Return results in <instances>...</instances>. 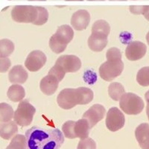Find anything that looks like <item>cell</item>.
<instances>
[{
  "label": "cell",
  "mask_w": 149,
  "mask_h": 149,
  "mask_svg": "<svg viewBox=\"0 0 149 149\" xmlns=\"http://www.w3.org/2000/svg\"><path fill=\"white\" fill-rule=\"evenodd\" d=\"M27 149H60L64 142V134L58 128L34 126L26 132Z\"/></svg>",
  "instance_id": "6da1fadb"
},
{
  "label": "cell",
  "mask_w": 149,
  "mask_h": 149,
  "mask_svg": "<svg viewBox=\"0 0 149 149\" xmlns=\"http://www.w3.org/2000/svg\"><path fill=\"white\" fill-rule=\"evenodd\" d=\"M11 17L19 23H32L42 26L49 19V12L45 8L32 5H17L11 10Z\"/></svg>",
  "instance_id": "7a4b0ae2"
},
{
  "label": "cell",
  "mask_w": 149,
  "mask_h": 149,
  "mask_svg": "<svg viewBox=\"0 0 149 149\" xmlns=\"http://www.w3.org/2000/svg\"><path fill=\"white\" fill-rule=\"evenodd\" d=\"M93 92L87 87L66 88L60 92L57 102L62 109L70 110L76 105L87 104L93 101Z\"/></svg>",
  "instance_id": "3957f363"
},
{
  "label": "cell",
  "mask_w": 149,
  "mask_h": 149,
  "mask_svg": "<svg viewBox=\"0 0 149 149\" xmlns=\"http://www.w3.org/2000/svg\"><path fill=\"white\" fill-rule=\"evenodd\" d=\"M74 37L72 28L68 25H62L57 29L55 34H53L49 40V47L56 54L64 52Z\"/></svg>",
  "instance_id": "277c9868"
},
{
  "label": "cell",
  "mask_w": 149,
  "mask_h": 149,
  "mask_svg": "<svg viewBox=\"0 0 149 149\" xmlns=\"http://www.w3.org/2000/svg\"><path fill=\"white\" fill-rule=\"evenodd\" d=\"M123 70L122 58H107V61L99 67V75L106 81H112L122 74Z\"/></svg>",
  "instance_id": "5b68a950"
},
{
  "label": "cell",
  "mask_w": 149,
  "mask_h": 149,
  "mask_svg": "<svg viewBox=\"0 0 149 149\" xmlns=\"http://www.w3.org/2000/svg\"><path fill=\"white\" fill-rule=\"evenodd\" d=\"M119 106L127 115H137L143 110L145 104L142 98L134 93H125L121 98Z\"/></svg>",
  "instance_id": "8992f818"
},
{
  "label": "cell",
  "mask_w": 149,
  "mask_h": 149,
  "mask_svg": "<svg viewBox=\"0 0 149 149\" xmlns=\"http://www.w3.org/2000/svg\"><path fill=\"white\" fill-rule=\"evenodd\" d=\"M36 113L35 107L27 99L21 101L14 112V122L21 127L30 125Z\"/></svg>",
  "instance_id": "52a82bcc"
},
{
  "label": "cell",
  "mask_w": 149,
  "mask_h": 149,
  "mask_svg": "<svg viewBox=\"0 0 149 149\" xmlns=\"http://www.w3.org/2000/svg\"><path fill=\"white\" fill-rule=\"evenodd\" d=\"M105 123L109 130L116 132L124 127L125 123V118L119 108L115 107H111L107 112Z\"/></svg>",
  "instance_id": "ba28073f"
},
{
  "label": "cell",
  "mask_w": 149,
  "mask_h": 149,
  "mask_svg": "<svg viewBox=\"0 0 149 149\" xmlns=\"http://www.w3.org/2000/svg\"><path fill=\"white\" fill-rule=\"evenodd\" d=\"M55 65L59 66L66 73L75 72L81 67V61L77 56L72 54H65L58 58Z\"/></svg>",
  "instance_id": "9c48e42d"
},
{
  "label": "cell",
  "mask_w": 149,
  "mask_h": 149,
  "mask_svg": "<svg viewBox=\"0 0 149 149\" xmlns=\"http://www.w3.org/2000/svg\"><path fill=\"white\" fill-rule=\"evenodd\" d=\"M47 61L46 54L40 50H34L28 55L25 66L30 72H37L44 66Z\"/></svg>",
  "instance_id": "30bf717a"
},
{
  "label": "cell",
  "mask_w": 149,
  "mask_h": 149,
  "mask_svg": "<svg viewBox=\"0 0 149 149\" xmlns=\"http://www.w3.org/2000/svg\"><path fill=\"white\" fill-rule=\"evenodd\" d=\"M105 113H106V110L104 106L96 104L93 105L91 107H90V109L86 110L84 113L82 118L88 122L90 128H92L98 122H100L104 119Z\"/></svg>",
  "instance_id": "8fae6325"
},
{
  "label": "cell",
  "mask_w": 149,
  "mask_h": 149,
  "mask_svg": "<svg viewBox=\"0 0 149 149\" xmlns=\"http://www.w3.org/2000/svg\"><path fill=\"white\" fill-rule=\"evenodd\" d=\"M147 46L139 41H134L129 43L125 50L126 58L131 61L142 59L146 54Z\"/></svg>",
  "instance_id": "7c38bea8"
},
{
  "label": "cell",
  "mask_w": 149,
  "mask_h": 149,
  "mask_svg": "<svg viewBox=\"0 0 149 149\" xmlns=\"http://www.w3.org/2000/svg\"><path fill=\"white\" fill-rule=\"evenodd\" d=\"M109 34L101 31H92L88 38V46L92 51L98 52H102L107 45V37Z\"/></svg>",
  "instance_id": "4fadbf2b"
},
{
  "label": "cell",
  "mask_w": 149,
  "mask_h": 149,
  "mask_svg": "<svg viewBox=\"0 0 149 149\" xmlns=\"http://www.w3.org/2000/svg\"><path fill=\"white\" fill-rule=\"evenodd\" d=\"M90 22V14L86 10H78L74 12L71 18L72 26L77 31L85 30Z\"/></svg>",
  "instance_id": "5bb4252c"
},
{
  "label": "cell",
  "mask_w": 149,
  "mask_h": 149,
  "mask_svg": "<svg viewBox=\"0 0 149 149\" xmlns=\"http://www.w3.org/2000/svg\"><path fill=\"white\" fill-rule=\"evenodd\" d=\"M60 82V80L54 74L49 72V74L40 81V88L45 95H52L58 90Z\"/></svg>",
  "instance_id": "9a60e30c"
},
{
  "label": "cell",
  "mask_w": 149,
  "mask_h": 149,
  "mask_svg": "<svg viewBox=\"0 0 149 149\" xmlns=\"http://www.w3.org/2000/svg\"><path fill=\"white\" fill-rule=\"evenodd\" d=\"M135 136L142 149H149V124L142 123L135 130Z\"/></svg>",
  "instance_id": "2e32d148"
},
{
  "label": "cell",
  "mask_w": 149,
  "mask_h": 149,
  "mask_svg": "<svg viewBox=\"0 0 149 149\" xmlns=\"http://www.w3.org/2000/svg\"><path fill=\"white\" fill-rule=\"evenodd\" d=\"M28 72L21 65H17L12 67L8 73V79L10 83L24 84L28 79Z\"/></svg>",
  "instance_id": "e0dca14e"
},
{
  "label": "cell",
  "mask_w": 149,
  "mask_h": 149,
  "mask_svg": "<svg viewBox=\"0 0 149 149\" xmlns=\"http://www.w3.org/2000/svg\"><path fill=\"white\" fill-rule=\"evenodd\" d=\"M17 132L18 127L15 122L10 121L8 122H2L0 125V136L5 140L11 139Z\"/></svg>",
  "instance_id": "ac0fdd59"
},
{
  "label": "cell",
  "mask_w": 149,
  "mask_h": 149,
  "mask_svg": "<svg viewBox=\"0 0 149 149\" xmlns=\"http://www.w3.org/2000/svg\"><path fill=\"white\" fill-rule=\"evenodd\" d=\"M90 129L88 122L83 118L74 122V134L76 138H80L81 139L88 138Z\"/></svg>",
  "instance_id": "d6986e66"
},
{
  "label": "cell",
  "mask_w": 149,
  "mask_h": 149,
  "mask_svg": "<svg viewBox=\"0 0 149 149\" xmlns=\"http://www.w3.org/2000/svg\"><path fill=\"white\" fill-rule=\"evenodd\" d=\"M7 95L8 98L12 102H21L23 100V98L26 96V91L22 86L16 84L9 87Z\"/></svg>",
  "instance_id": "ffe728a7"
},
{
  "label": "cell",
  "mask_w": 149,
  "mask_h": 149,
  "mask_svg": "<svg viewBox=\"0 0 149 149\" xmlns=\"http://www.w3.org/2000/svg\"><path fill=\"white\" fill-rule=\"evenodd\" d=\"M108 93L110 98L114 101H120L122 95L125 93L124 86L118 82H113L109 85Z\"/></svg>",
  "instance_id": "44dd1931"
},
{
  "label": "cell",
  "mask_w": 149,
  "mask_h": 149,
  "mask_svg": "<svg viewBox=\"0 0 149 149\" xmlns=\"http://www.w3.org/2000/svg\"><path fill=\"white\" fill-rule=\"evenodd\" d=\"M14 116V110L10 105L6 103L0 104V122L1 123L10 122Z\"/></svg>",
  "instance_id": "7402d4cb"
},
{
  "label": "cell",
  "mask_w": 149,
  "mask_h": 149,
  "mask_svg": "<svg viewBox=\"0 0 149 149\" xmlns=\"http://www.w3.org/2000/svg\"><path fill=\"white\" fill-rule=\"evenodd\" d=\"M14 51V42L8 39L0 40V58H8Z\"/></svg>",
  "instance_id": "603a6c76"
},
{
  "label": "cell",
  "mask_w": 149,
  "mask_h": 149,
  "mask_svg": "<svg viewBox=\"0 0 149 149\" xmlns=\"http://www.w3.org/2000/svg\"><path fill=\"white\" fill-rule=\"evenodd\" d=\"M6 149H27L26 136H24L22 134L14 136Z\"/></svg>",
  "instance_id": "cb8c5ba5"
},
{
  "label": "cell",
  "mask_w": 149,
  "mask_h": 149,
  "mask_svg": "<svg viewBox=\"0 0 149 149\" xmlns=\"http://www.w3.org/2000/svg\"><path fill=\"white\" fill-rule=\"evenodd\" d=\"M136 81L141 86H149V66H145L139 70L136 75Z\"/></svg>",
  "instance_id": "d4e9b609"
},
{
  "label": "cell",
  "mask_w": 149,
  "mask_h": 149,
  "mask_svg": "<svg viewBox=\"0 0 149 149\" xmlns=\"http://www.w3.org/2000/svg\"><path fill=\"white\" fill-rule=\"evenodd\" d=\"M74 121H67L62 126V131L65 137L68 139H75L76 136L74 134Z\"/></svg>",
  "instance_id": "484cf974"
},
{
  "label": "cell",
  "mask_w": 149,
  "mask_h": 149,
  "mask_svg": "<svg viewBox=\"0 0 149 149\" xmlns=\"http://www.w3.org/2000/svg\"><path fill=\"white\" fill-rule=\"evenodd\" d=\"M77 149H96V143L91 138L81 139Z\"/></svg>",
  "instance_id": "4316f807"
},
{
  "label": "cell",
  "mask_w": 149,
  "mask_h": 149,
  "mask_svg": "<svg viewBox=\"0 0 149 149\" xmlns=\"http://www.w3.org/2000/svg\"><path fill=\"white\" fill-rule=\"evenodd\" d=\"M106 58H122V53L120 50L117 48L113 47L107 50L106 53Z\"/></svg>",
  "instance_id": "83f0119b"
},
{
  "label": "cell",
  "mask_w": 149,
  "mask_h": 149,
  "mask_svg": "<svg viewBox=\"0 0 149 149\" xmlns=\"http://www.w3.org/2000/svg\"><path fill=\"white\" fill-rule=\"evenodd\" d=\"M10 64H11V63H10L9 58H0V72H6L9 70Z\"/></svg>",
  "instance_id": "f1b7e54d"
},
{
  "label": "cell",
  "mask_w": 149,
  "mask_h": 149,
  "mask_svg": "<svg viewBox=\"0 0 149 149\" xmlns=\"http://www.w3.org/2000/svg\"><path fill=\"white\" fill-rule=\"evenodd\" d=\"M147 8V5H132V6H130L129 9H130V11L134 14H142L145 13L146 11V9Z\"/></svg>",
  "instance_id": "f546056e"
},
{
  "label": "cell",
  "mask_w": 149,
  "mask_h": 149,
  "mask_svg": "<svg viewBox=\"0 0 149 149\" xmlns=\"http://www.w3.org/2000/svg\"><path fill=\"white\" fill-rule=\"evenodd\" d=\"M143 15H144L145 18H146L147 20L149 21V5H147V8H146V11H145V13L143 14Z\"/></svg>",
  "instance_id": "4dcf8cb0"
},
{
  "label": "cell",
  "mask_w": 149,
  "mask_h": 149,
  "mask_svg": "<svg viewBox=\"0 0 149 149\" xmlns=\"http://www.w3.org/2000/svg\"><path fill=\"white\" fill-rule=\"evenodd\" d=\"M146 113L148 116V119L149 120V102H147V107H146Z\"/></svg>",
  "instance_id": "1f68e13d"
},
{
  "label": "cell",
  "mask_w": 149,
  "mask_h": 149,
  "mask_svg": "<svg viewBox=\"0 0 149 149\" xmlns=\"http://www.w3.org/2000/svg\"><path fill=\"white\" fill-rule=\"evenodd\" d=\"M145 98H146V100L147 102H149V90L147 91V93H146V95H145Z\"/></svg>",
  "instance_id": "d6a6232c"
},
{
  "label": "cell",
  "mask_w": 149,
  "mask_h": 149,
  "mask_svg": "<svg viewBox=\"0 0 149 149\" xmlns=\"http://www.w3.org/2000/svg\"><path fill=\"white\" fill-rule=\"evenodd\" d=\"M146 40H147L148 44L149 45V31H148V32L147 35H146Z\"/></svg>",
  "instance_id": "836d02e7"
},
{
  "label": "cell",
  "mask_w": 149,
  "mask_h": 149,
  "mask_svg": "<svg viewBox=\"0 0 149 149\" xmlns=\"http://www.w3.org/2000/svg\"><path fill=\"white\" fill-rule=\"evenodd\" d=\"M66 1H84V0H66Z\"/></svg>",
  "instance_id": "e575fe53"
},
{
  "label": "cell",
  "mask_w": 149,
  "mask_h": 149,
  "mask_svg": "<svg viewBox=\"0 0 149 149\" xmlns=\"http://www.w3.org/2000/svg\"><path fill=\"white\" fill-rule=\"evenodd\" d=\"M87 1H105V0H87Z\"/></svg>",
  "instance_id": "d590c367"
},
{
  "label": "cell",
  "mask_w": 149,
  "mask_h": 149,
  "mask_svg": "<svg viewBox=\"0 0 149 149\" xmlns=\"http://www.w3.org/2000/svg\"><path fill=\"white\" fill-rule=\"evenodd\" d=\"M29 1H46V0H29Z\"/></svg>",
  "instance_id": "8d00e7d4"
},
{
  "label": "cell",
  "mask_w": 149,
  "mask_h": 149,
  "mask_svg": "<svg viewBox=\"0 0 149 149\" xmlns=\"http://www.w3.org/2000/svg\"><path fill=\"white\" fill-rule=\"evenodd\" d=\"M110 1H127V0H110Z\"/></svg>",
  "instance_id": "74e56055"
}]
</instances>
